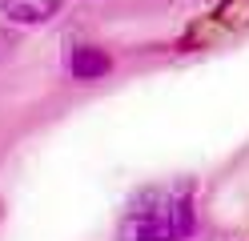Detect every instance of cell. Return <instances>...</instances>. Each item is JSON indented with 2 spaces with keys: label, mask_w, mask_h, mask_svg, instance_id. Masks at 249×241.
<instances>
[{
  "label": "cell",
  "mask_w": 249,
  "mask_h": 241,
  "mask_svg": "<svg viewBox=\"0 0 249 241\" xmlns=\"http://www.w3.org/2000/svg\"><path fill=\"white\" fill-rule=\"evenodd\" d=\"M197 233L193 185H153L124 205L117 241H189Z\"/></svg>",
  "instance_id": "cell-1"
},
{
  "label": "cell",
  "mask_w": 249,
  "mask_h": 241,
  "mask_svg": "<svg viewBox=\"0 0 249 241\" xmlns=\"http://www.w3.org/2000/svg\"><path fill=\"white\" fill-rule=\"evenodd\" d=\"M60 8H65V0H0V16L8 24H20V28L49 24Z\"/></svg>",
  "instance_id": "cell-2"
},
{
  "label": "cell",
  "mask_w": 249,
  "mask_h": 241,
  "mask_svg": "<svg viewBox=\"0 0 249 241\" xmlns=\"http://www.w3.org/2000/svg\"><path fill=\"white\" fill-rule=\"evenodd\" d=\"M108 73H113V56H108L101 44H76L69 53V76L72 80L92 85V80H105Z\"/></svg>",
  "instance_id": "cell-3"
}]
</instances>
